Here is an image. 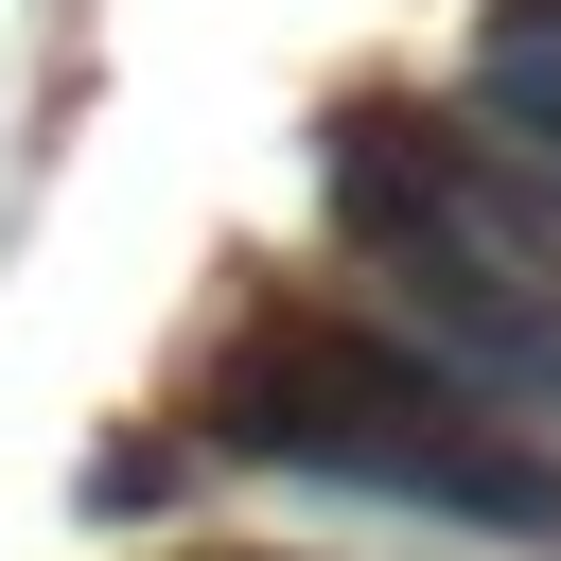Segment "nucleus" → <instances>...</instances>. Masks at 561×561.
<instances>
[{"mask_svg":"<svg viewBox=\"0 0 561 561\" xmlns=\"http://www.w3.org/2000/svg\"><path fill=\"white\" fill-rule=\"evenodd\" d=\"M316 210L333 245L421 316V351L491 403L561 386V175H526L473 105H351L316 140Z\"/></svg>","mask_w":561,"mask_h":561,"instance_id":"2","label":"nucleus"},{"mask_svg":"<svg viewBox=\"0 0 561 561\" xmlns=\"http://www.w3.org/2000/svg\"><path fill=\"white\" fill-rule=\"evenodd\" d=\"M193 421L263 473H316V491H368V508H421V526H491V543H561V456L456 386L421 333H368V316H245L193 386Z\"/></svg>","mask_w":561,"mask_h":561,"instance_id":"1","label":"nucleus"},{"mask_svg":"<svg viewBox=\"0 0 561 561\" xmlns=\"http://www.w3.org/2000/svg\"><path fill=\"white\" fill-rule=\"evenodd\" d=\"M473 123L526 175H561V0H491L473 18Z\"/></svg>","mask_w":561,"mask_h":561,"instance_id":"3","label":"nucleus"}]
</instances>
